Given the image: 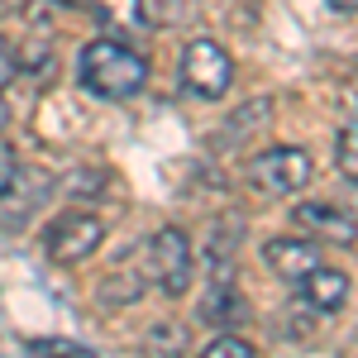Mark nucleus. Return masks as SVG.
<instances>
[{"mask_svg":"<svg viewBox=\"0 0 358 358\" xmlns=\"http://www.w3.org/2000/svg\"><path fill=\"white\" fill-rule=\"evenodd\" d=\"M77 77H82V86L91 96L124 101V96H138L148 86V62L129 43H120V38H96L77 57Z\"/></svg>","mask_w":358,"mask_h":358,"instance_id":"f257e3e1","label":"nucleus"},{"mask_svg":"<svg viewBox=\"0 0 358 358\" xmlns=\"http://www.w3.org/2000/svg\"><path fill=\"white\" fill-rule=\"evenodd\" d=\"M143 277L167 292V296H187V287H192V244H187V234L182 229H158L148 248H143Z\"/></svg>","mask_w":358,"mask_h":358,"instance_id":"f03ea898","label":"nucleus"},{"mask_svg":"<svg viewBox=\"0 0 358 358\" xmlns=\"http://www.w3.org/2000/svg\"><path fill=\"white\" fill-rule=\"evenodd\" d=\"M310 177H315V163H310L306 148H263L248 163V182L263 196H292L310 187Z\"/></svg>","mask_w":358,"mask_h":358,"instance_id":"7ed1b4c3","label":"nucleus"},{"mask_svg":"<svg viewBox=\"0 0 358 358\" xmlns=\"http://www.w3.org/2000/svg\"><path fill=\"white\" fill-rule=\"evenodd\" d=\"M234 82V57L224 53L215 38H196L182 53V86L201 101H220Z\"/></svg>","mask_w":358,"mask_h":358,"instance_id":"20e7f679","label":"nucleus"},{"mask_svg":"<svg viewBox=\"0 0 358 358\" xmlns=\"http://www.w3.org/2000/svg\"><path fill=\"white\" fill-rule=\"evenodd\" d=\"M106 239V224L96 220V215H82V210H67V215H57L48 224V234H43V248H48V258L53 263H82L86 253H96Z\"/></svg>","mask_w":358,"mask_h":358,"instance_id":"39448f33","label":"nucleus"},{"mask_svg":"<svg viewBox=\"0 0 358 358\" xmlns=\"http://www.w3.org/2000/svg\"><path fill=\"white\" fill-rule=\"evenodd\" d=\"M53 192V177L43 172V167H15V177H10V187L0 192V220L10 224H24V215H34L43 201Z\"/></svg>","mask_w":358,"mask_h":358,"instance_id":"423d86ee","label":"nucleus"},{"mask_svg":"<svg viewBox=\"0 0 358 358\" xmlns=\"http://www.w3.org/2000/svg\"><path fill=\"white\" fill-rule=\"evenodd\" d=\"M91 15H96V24L106 29V38H120V43L148 34L143 0H91Z\"/></svg>","mask_w":358,"mask_h":358,"instance_id":"0eeeda50","label":"nucleus"},{"mask_svg":"<svg viewBox=\"0 0 358 358\" xmlns=\"http://www.w3.org/2000/svg\"><path fill=\"white\" fill-rule=\"evenodd\" d=\"M263 263L277 277H287V282H301L310 268H320V253H315L310 239H273V244L263 248Z\"/></svg>","mask_w":358,"mask_h":358,"instance_id":"6e6552de","label":"nucleus"},{"mask_svg":"<svg viewBox=\"0 0 358 358\" xmlns=\"http://www.w3.org/2000/svg\"><path fill=\"white\" fill-rule=\"evenodd\" d=\"M292 220L301 224L306 234H320V239H334V244H354V220L344 210L325 206V201H301L292 210Z\"/></svg>","mask_w":358,"mask_h":358,"instance_id":"1a4fd4ad","label":"nucleus"},{"mask_svg":"<svg viewBox=\"0 0 358 358\" xmlns=\"http://www.w3.org/2000/svg\"><path fill=\"white\" fill-rule=\"evenodd\" d=\"M349 273H339V268H310L301 277V296L306 306H315V310H344L349 306Z\"/></svg>","mask_w":358,"mask_h":358,"instance_id":"9d476101","label":"nucleus"},{"mask_svg":"<svg viewBox=\"0 0 358 358\" xmlns=\"http://www.w3.org/2000/svg\"><path fill=\"white\" fill-rule=\"evenodd\" d=\"M29 349H34L38 358H96L91 349L72 344V339H29Z\"/></svg>","mask_w":358,"mask_h":358,"instance_id":"9b49d317","label":"nucleus"},{"mask_svg":"<svg viewBox=\"0 0 358 358\" xmlns=\"http://www.w3.org/2000/svg\"><path fill=\"white\" fill-rule=\"evenodd\" d=\"M201 315H206V320H239V301H234V292L215 287V292L206 296V306H201Z\"/></svg>","mask_w":358,"mask_h":358,"instance_id":"f8f14e48","label":"nucleus"},{"mask_svg":"<svg viewBox=\"0 0 358 358\" xmlns=\"http://www.w3.org/2000/svg\"><path fill=\"white\" fill-rule=\"evenodd\" d=\"M67 192L72 196H101L106 192V172H101V167H77V172L67 177Z\"/></svg>","mask_w":358,"mask_h":358,"instance_id":"ddd939ff","label":"nucleus"},{"mask_svg":"<svg viewBox=\"0 0 358 358\" xmlns=\"http://www.w3.org/2000/svg\"><path fill=\"white\" fill-rule=\"evenodd\" d=\"M201 358H258V354H253V344L239 339V334H220V339H215Z\"/></svg>","mask_w":358,"mask_h":358,"instance_id":"4468645a","label":"nucleus"},{"mask_svg":"<svg viewBox=\"0 0 358 358\" xmlns=\"http://www.w3.org/2000/svg\"><path fill=\"white\" fill-rule=\"evenodd\" d=\"M339 167H344V177H349V182L358 177V143H354V124H344V134H339Z\"/></svg>","mask_w":358,"mask_h":358,"instance_id":"2eb2a0df","label":"nucleus"},{"mask_svg":"<svg viewBox=\"0 0 358 358\" xmlns=\"http://www.w3.org/2000/svg\"><path fill=\"white\" fill-rule=\"evenodd\" d=\"M15 148H10V143H0V192H5V187H10V177H15Z\"/></svg>","mask_w":358,"mask_h":358,"instance_id":"dca6fc26","label":"nucleus"},{"mask_svg":"<svg viewBox=\"0 0 358 358\" xmlns=\"http://www.w3.org/2000/svg\"><path fill=\"white\" fill-rule=\"evenodd\" d=\"M15 77V53L5 48V38H0V82H10Z\"/></svg>","mask_w":358,"mask_h":358,"instance_id":"f3484780","label":"nucleus"},{"mask_svg":"<svg viewBox=\"0 0 358 358\" xmlns=\"http://www.w3.org/2000/svg\"><path fill=\"white\" fill-rule=\"evenodd\" d=\"M334 10H339V15H354V0H330Z\"/></svg>","mask_w":358,"mask_h":358,"instance_id":"a211bd4d","label":"nucleus"},{"mask_svg":"<svg viewBox=\"0 0 358 358\" xmlns=\"http://www.w3.org/2000/svg\"><path fill=\"white\" fill-rule=\"evenodd\" d=\"M5 120H10V106H5V96H0V129H5Z\"/></svg>","mask_w":358,"mask_h":358,"instance_id":"6ab92c4d","label":"nucleus"}]
</instances>
